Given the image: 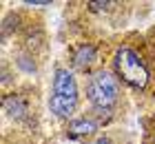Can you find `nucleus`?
I'll return each mask as SVG.
<instances>
[{
  "label": "nucleus",
  "mask_w": 155,
  "mask_h": 144,
  "mask_svg": "<svg viewBox=\"0 0 155 144\" xmlns=\"http://www.w3.org/2000/svg\"><path fill=\"white\" fill-rule=\"evenodd\" d=\"M49 109L58 118H69L78 109V84L69 69H55L53 73V93Z\"/></svg>",
  "instance_id": "f257e3e1"
},
{
  "label": "nucleus",
  "mask_w": 155,
  "mask_h": 144,
  "mask_svg": "<svg viewBox=\"0 0 155 144\" xmlns=\"http://www.w3.org/2000/svg\"><path fill=\"white\" fill-rule=\"evenodd\" d=\"M113 64H115V73L129 86L140 89V91L146 89V84H149V69H146L142 58L133 51V49H129V47L117 49L115 58H113Z\"/></svg>",
  "instance_id": "f03ea898"
},
{
  "label": "nucleus",
  "mask_w": 155,
  "mask_h": 144,
  "mask_svg": "<svg viewBox=\"0 0 155 144\" xmlns=\"http://www.w3.org/2000/svg\"><path fill=\"white\" fill-rule=\"evenodd\" d=\"M89 100L97 111H111L117 104V95H120V86L113 73L109 71H97L89 82Z\"/></svg>",
  "instance_id": "7ed1b4c3"
},
{
  "label": "nucleus",
  "mask_w": 155,
  "mask_h": 144,
  "mask_svg": "<svg viewBox=\"0 0 155 144\" xmlns=\"http://www.w3.org/2000/svg\"><path fill=\"white\" fill-rule=\"evenodd\" d=\"M93 62H95V47H91V45L78 47V51L73 55V64H75L78 69H87Z\"/></svg>",
  "instance_id": "20e7f679"
},
{
  "label": "nucleus",
  "mask_w": 155,
  "mask_h": 144,
  "mask_svg": "<svg viewBox=\"0 0 155 144\" xmlns=\"http://www.w3.org/2000/svg\"><path fill=\"white\" fill-rule=\"evenodd\" d=\"M95 122L93 120H87V118H80V120H73L71 126H69V131H71V135H91L95 131Z\"/></svg>",
  "instance_id": "39448f33"
},
{
  "label": "nucleus",
  "mask_w": 155,
  "mask_h": 144,
  "mask_svg": "<svg viewBox=\"0 0 155 144\" xmlns=\"http://www.w3.org/2000/svg\"><path fill=\"white\" fill-rule=\"evenodd\" d=\"M5 109H7V113H11L13 118H22L25 115V104H22V100L20 98H7L5 100Z\"/></svg>",
  "instance_id": "423d86ee"
},
{
  "label": "nucleus",
  "mask_w": 155,
  "mask_h": 144,
  "mask_svg": "<svg viewBox=\"0 0 155 144\" xmlns=\"http://www.w3.org/2000/svg\"><path fill=\"white\" fill-rule=\"evenodd\" d=\"M25 5L27 7H51V2H47V0H42V2L40 0H27Z\"/></svg>",
  "instance_id": "0eeeda50"
},
{
  "label": "nucleus",
  "mask_w": 155,
  "mask_h": 144,
  "mask_svg": "<svg viewBox=\"0 0 155 144\" xmlns=\"http://www.w3.org/2000/svg\"><path fill=\"white\" fill-rule=\"evenodd\" d=\"M113 5V2H89L91 9H95V11H100V9H109V7Z\"/></svg>",
  "instance_id": "6e6552de"
},
{
  "label": "nucleus",
  "mask_w": 155,
  "mask_h": 144,
  "mask_svg": "<svg viewBox=\"0 0 155 144\" xmlns=\"http://www.w3.org/2000/svg\"><path fill=\"white\" fill-rule=\"evenodd\" d=\"M95 144H111V140H109V138H100Z\"/></svg>",
  "instance_id": "1a4fd4ad"
}]
</instances>
